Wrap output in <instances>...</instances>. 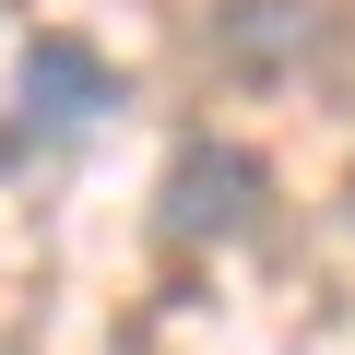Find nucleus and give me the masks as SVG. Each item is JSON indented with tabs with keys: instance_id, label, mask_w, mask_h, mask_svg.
Returning a JSON list of instances; mask_svg holds the SVG:
<instances>
[{
	"instance_id": "nucleus-1",
	"label": "nucleus",
	"mask_w": 355,
	"mask_h": 355,
	"mask_svg": "<svg viewBox=\"0 0 355 355\" xmlns=\"http://www.w3.org/2000/svg\"><path fill=\"white\" fill-rule=\"evenodd\" d=\"M107 107H119V71H107L71 24H36V36H24V71H12V130H0V166H36V154L83 142Z\"/></svg>"
},
{
	"instance_id": "nucleus-2",
	"label": "nucleus",
	"mask_w": 355,
	"mask_h": 355,
	"mask_svg": "<svg viewBox=\"0 0 355 355\" xmlns=\"http://www.w3.org/2000/svg\"><path fill=\"white\" fill-rule=\"evenodd\" d=\"M261 154L249 142H225V130H190L166 154V178H154V237L166 249H214V237H249V214H261Z\"/></svg>"
},
{
	"instance_id": "nucleus-3",
	"label": "nucleus",
	"mask_w": 355,
	"mask_h": 355,
	"mask_svg": "<svg viewBox=\"0 0 355 355\" xmlns=\"http://www.w3.org/2000/svg\"><path fill=\"white\" fill-rule=\"evenodd\" d=\"M331 48V0H237V12H214V60L237 83H284Z\"/></svg>"
}]
</instances>
